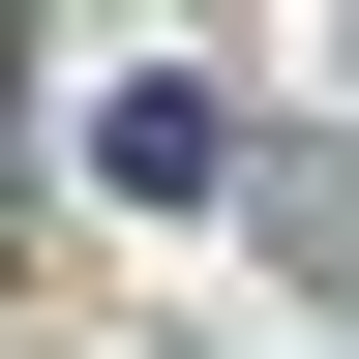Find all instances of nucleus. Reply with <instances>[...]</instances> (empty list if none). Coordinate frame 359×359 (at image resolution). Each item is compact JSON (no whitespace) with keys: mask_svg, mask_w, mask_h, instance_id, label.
I'll use <instances>...</instances> for the list:
<instances>
[{"mask_svg":"<svg viewBox=\"0 0 359 359\" xmlns=\"http://www.w3.org/2000/svg\"><path fill=\"white\" fill-rule=\"evenodd\" d=\"M90 180H120V210H210V180H240V120H210V90H120V120H90Z\"/></svg>","mask_w":359,"mask_h":359,"instance_id":"obj_1","label":"nucleus"}]
</instances>
